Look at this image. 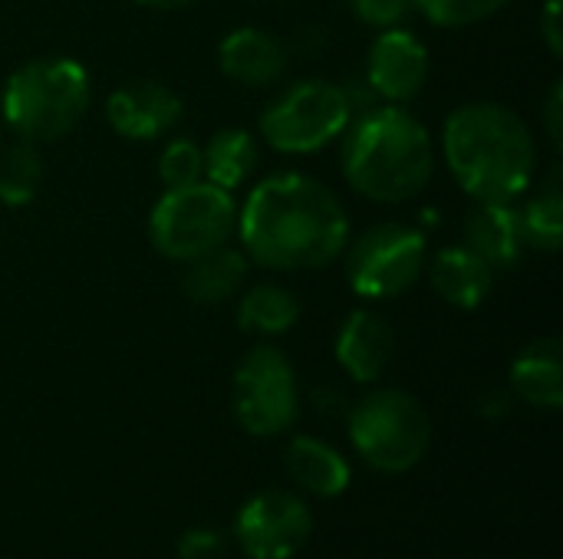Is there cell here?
Listing matches in <instances>:
<instances>
[{"label":"cell","instance_id":"603a6c76","mask_svg":"<svg viewBox=\"0 0 563 559\" xmlns=\"http://www.w3.org/2000/svg\"><path fill=\"white\" fill-rule=\"evenodd\" d=\"M521 231H525V244L554 254L561 250L563 241V191H561V171H554V178L544 185V191L521 211Z\"/></svg>","mask_w":563,"mask_h":559},{"label":"cell","instance_id":"f546056e","mask_svg":"<svg viewBox=\"0 0 563 559\" xmlns=\"http://www.w3.org/2000/svg\"><path fill=\"white\" fill-rule=\"evenodd\" d=\"M541 36L551 49V56L563 53V26H561V0H548L541 13Z\"/></svg>","mask_w":563,"mask_h":559},{"label":"cell","instance_id":"7402d4cb","mask_svg":"<svg viewBox=\"0 0 563 559\" xmlns=\"http://www.w3.org/2000/svg\"><path fill=\"white\" fill-rule=\"evenodd\" d=\"M43 178V158L33 142L20 138L0 148V201L7 208H23L36 198Z\"/></svg>","mask_w":563,"mask_h":559},{"label":"cell","instance_id":"3957f363","mask_svg":"<svg viewBox=\"0 0 563 559\" xmlns=\"http://www.w3.org/2000/svg\"><path fill=\"white\" fill-rule=\"evenodd\" d=\"M343 175L369 201L402 204L435 175L429 128L402 105H376L343 128Z\"/></svg>","mask_w":563,"mask_h":559},{"label":"cell","instance_id":"4fadbf2b","mask_svg":"<svg viewBox=\"0 0 563 559\" xmlns=\"http://www.w3.org/2000/svg\"><path fill=\"white\" fill-rule=\"evenodd\" d=\"M218 66L228 79L251 86V89H264V86H274L287 72L290 46L261 26H238L221 40Z\"/></svg>","mask_w":563,"mask_h":559},{"label":"cell","instance_id":"6da1fadb","mask_svg":"<svg viewBox=\"0 0 563 559\" xmlns=\"http://www.w3.org/2000/svg\"><path fill=\"white\" fill-rule=\"evenodd\" d=\"M238 234L247 260L267 270H320L346 250L350 217L323 181L280 171L247 194L238 211Z\"/></svg>","mask_w":563,"mask_h":559},{"label":"cell","instance_id":"5bb4252c","mask_svg":"<svg viewBox=\"0 0 563 559\" xmlns=\"http://www.w3.org/2000/svg\"><path fill=\"white\" fill-rule=\"evenodd\" d=\"M462 241L492 270L518 267L528 247L521 231V211H515L511 201H478L462 221Z\"/></svg>","mask_w":563,"mask_h":559},{"label":"cell","instance_id":"7a4b0ae2","mask_svg":"<svg viewBox=\"0 0 563 559\" xmlns=\"http://www.w3.org/2000/svg\"><path fill=\"white\" fill-rule=\"evenodd\" d=\"M442 152L475 201H515L528 191L538 168L528 122L501 102L459 105L445 119Z\"/></svg>","mask_w":563,"mask_h":559},{"label":"cell","instance_id":"9c48e42d","mask_svg":"<svg viewBox=\"0 0 563 559\" xmlns=\"http://www.w3.org/2000/svg\"><path fill=\"white\" fill-rule=\"evenodd\" d=\"M297 372L277 346H254L234 372L231 405L247 435H280L297 418Z\"/></svg>","mask_w":563,"mask_h":559},{"label":"cell","instance_id":"52a82bcc","mask_svg":"<svg viewBox=\"0 0 563 559\" xmlns=\"http://www.w3.org/2000/svg\"><path fill=\"white\" fill-rule=\"evenodd\" d=\"M350 125V109L336 82L303 79L277 92L261 112V135L274 152L310 155Z\"/></svg>","mask_w":563,"mask_h":559},{"label":"cell","instance_id":"ffe728a7","mask_svg":"<svg viewBox=\"0 0 563 559\" xmlns=\"http://www.w3.org/2000/svg\"><path fill=\"white\" fill-rule=\"evenodd\" d=\"M201 158H205V181L234 191L254 175L261 152L247 128H221L208 138Z\"/></svg>","mask_w":563,"mask_h":559},{"label":"cell","instance_id":"ba28073f","mask_svg":"<svg viewBox=\"0 0 563 559\" xmlns=\"http://www.w3.org/2000/svg\"><path fill=\"white\" fill-rule=\"evenodd\" d=\"M422 231L386 221L360 234L346 254V280L363 300H393L406 293L426 270Z\"/></svg>","mask_w":563,"mask_h":559},{"label":"cell","instance_id":"30bf717a","mask_svg":"<svg viewBox=\"0 0 563 559\" xmlns=\"http://www.w3.org/2000/svg\"><path fill=\"white\" fill-rule=\"evenodd\" d=\"M238 544L251 559H290L310 537L307 504L287 491H264L238 514Z\"/></svg>","mask_w":563,"mask_h":559},{"label":"cell","instance_id":"2e32d148","mask_svg":"<svg viewBox=\"0 0 563 559\" xmlns=\"http://www.w3.org/2000/svg\"><path fill=\"white\" fill-rule=\"evenodd\" d=\"M429 283L449 306L475 310L488 300L495 287V270L462 244V247H445L432 257Z\"/></svg>","mask_w":563,"mask_h":559},{"label":"cell","instance_id":"f1b7e54d","mask_svg":"<svg viewBox=\"0 0 563 559\" xmlns=\"http://www.w3.org/2000/svg\"><path fill=\"white\" fill-rule=\"evenodd\" d=\"M544 132L551 138V145L561 152L563 148V82L554 79V86L548 89V99H544Z\"/></svg>","mask_w":563,"mask_h":559},{"label":"cell","instance_id":"8992f818","mask_svg":"<svg viewBox=\"0 0 563 559\" xmlns=\"http://www.w3.org/2000/svg\"><path fill=\"white\" fill-rule=\"evenodd\" d=\"M350 438L369 468L383 474H402L426 458L432 422L409 392L376 389L353 405Z\"/></svg>","mask_w":563,"mask_h":559},{"label":"cell","instance_id":"484cf974","mask_svg":"<svg viewBox=\"0 0 563 559\" xmlns=\"http://www.w3.org/2000/svg\"><path fill=\"white\" fill-rule=\"evenodd\" d=\"M353 10L366 26L393 30L406 23V16L412 13V0H353Z\"/></svg>","mask_w":563,"mask_h":559},{"label":"cell","instance_id":"83f0119b","mask_svg":"<svg viewBox=\"0 0 563 559\" xmlns=\"http://www.w3.org/2000/svg\"><path fill=\"white\" fill-rule=\"evenodd\" d=\"M224 554V540L211 530H188L178 540V557L181 559H218Z\"/></svg>","mask_w":563,"mask_h":559},{"label":"cell","instance_id":"4dcf8cb0","mask_svg":"<svg viewBox=\"0 0 563 559\" xmlns=\"http://www.w3.org/2000/svg\"><path fill=\"white\" fill-rule=\"evenodd\" d=\"M142 7H152V10H181V7H191L195 0H135Z\"/></svg>","mask_w":563,"mask_h":559},{"label":"cell","instance_id":"d6986e66","mask_svg":"<svg viewBox=\"0 0 563 559\" xmlns=\"http://www.w3.org/2000/svg\"><path fill=\"white\" fill-rule=\"evenodd\" d=\"M284 461H287L290 478L303 491H310L317 497H340L346 491V484H350L346 458L336 448H330V445H323V441H317L310 435L294 438L287 445Z\"/></svg>","mask_w":563,"mask_h":559},{"label":"cell","instance_id":"7c38bea8","mask_svg":"<svg viewBox=\"0 0 563 559\" xmlns=\"http://www.w3.org/2000/svg\"><path fill=\"white\" fill-rule=\"evenodd\" d=\"M106 119L115 128V135L129 142H152L178 125L181 99L175 89L155 79H135L106 99Z\"/></svg>","mask_w":563,"mask_h":559},{"label":"cell","instance_id":"9a60e30c","mask_svg":"<svg viewBox=\"0 0 563 559\" xmlns=\"http://www.w3.org/2000/svg\"><path fill=\"white\" fill-rule=\"evenodd\" d=\"M393 353H396V333L373 310L350 313L336 333V362L356 382H376L389 369Z\"/></svg>","mask_w":563,"mask_h":559},{"label":"cell","instance_id":"ac0fdd59","mask_svg":"<svg viewBox=\"0 0 563 559\" xmlns=\"http://www.w3.org/2000/svg\"><path fill=\"white\" fill-rule=\"evenodd\" d=\"M247 254L234 250L231 244L214 247L195 260H188L185 273H181V290L188 300L201 303V306H221L228 303L234 293H241L244 280H247Z\"/></svg>","mask_w":563,"mask_h":559},{"label":"cell","instance_id":"44dd1931","mask_svg":"<svg viewBox=\"0 0 563 559\" xmlns=\"http://www.w3.org/2000/svg\"><path fill=\"white\" fill-rule=\"evenodd\" d=\"M300 320V300L277 283L251 287L238 303V326L254 336H280Z\"/></svg>","mask_w":563,"mask_h":559},{"label":"cell","instance_id":"277c9868","mask_svg":"<svg viewBox=\"0 0 563 559\" xmlns=\"http://www.w3.org/2000/svg\"><path fill=\"white\" fill-rule=\"evenodd\" d=\"M89 72L69 56H43L13 69L3 82V122L26 142L69 135L89 109Z\"/></svg>","mask_w":563,"mask_h":559},{"label":"cell","instance_id":"e0dca14e","mask_svg":"<svg viewBox=\"0 0 563 559\" xmlns=\"http://www.w3.org/2000/svg\"><path fill=\"white\" fill-rule=\"evenodd\" d=\"M511 389L521 402L538 409L563 405V346L561 339L544 336L528 343L511 362Z\"/></svg>","mask_w":563,"mask_h":559},{"label":"cell","instance_id":"8fae6325","mask_svg":"<svg viewBox=\"0 0 563 559\" xmlns=\"http://www.w3.org/2000/svg\"><path fill=\"white\" fill-rule=\"evenodd\" d=\"M366 79L379 92V99H389L393 105L416 99L429 79L426 43L402 26L383 30L369 46Z\"/></svg>","mask_w":563,"mask_h":559},{"label":"cell","instance_id":"cb8c5ba5","mask_svg":"<svg viewBox=\"0 0 563 559\" xmlns=\"http://www.w3.org/2000/svg\"><path fill=\"white\" fill-rule=\"evenodd\" d=\"M515 0H412V10H419L429 23L459 30V26H475L495 13H501Z\"/></svg>","mask_w":563,"mask_h":559},{"label":"cell","instance_id":"4316f807","mask_svg":"<svg viewBox=\"0 0 563 559\" xmlns=\"http://www.w3.org/2000/svg\"><path fill=\"white\" fill-rule=\"evenodd\" d=\"M336 86H340V92H343V102H346V109H350V119H353V115H363V112H369V109L379 105V92L369 86L366 76H350V79H343V82H336Z\"/></svg>","mask_w":563,"mask_h":559},{"label":"cell","instance_id":"d4e9b609","mask_svg":"<svg viewBox=\"0 0 563 559\" xmlns=\"http://www.w3.org/2000/svg\"><path fill=\"white\" fill-rule=\"evenodd\" d=\"M158 178L165 188H185L205 178V158L201 145L191 138H175L158 155Z\"/></svg>","mask_w":563,"mask_h":559},{"label":"cell","instance_id":"5b68a950","mask_svg":"<svg viewBox=\"0 0 563 559\" xmlns=\"http://www.w3.org/2000/svg\"><path fill=\"white\" fill-rule=\"evenodd\" d=\"M238 234V204L231 191L195 181L185 188H165L148 214L152 247L178 264H188L214 247H224Z\"/></svg>","mask_w":563,"mask_h":559}]
</instances>
